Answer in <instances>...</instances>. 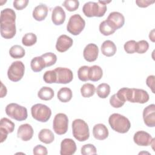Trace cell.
<instances>
[{"instance_id": "obj_5", "label": "cell", "mask_w": 155, "mask_h": 155, "mask_svg": "<svg viewBox=\"0 0 155 155\" xmlns=\"http://www.w3.org/2000/svg\"><path fill=\"white\" fill-rule=\"evenodd\" d=\"M5 113L10 117L18 121L24 120L28 116L27 108L16 103L8 104L5 107Z\"/></svg>"}, {"instance_id": "obj_18", "label": "cell", "mask_w": 155, "mask_h": 155, "mask_svg": "<svg viewBox=\"0 0 155 155\" xmlns=\"http://www.w3.org/2000/svg\"><path fill=\"white\" fill-rule=\"evenodd\" d=\"M73 44V39L66 35H61L57 39L56 43V50L63 53L68 50Z\"/></svg>"}, {"instance_id": "obj_13", "label": "cell", "mask_w": 155, "mask_h": 155, "mask_svg": "<svg viewBox=\"0 0 155 155\" xmlns=\"http://www.w3.org/2000/svg\"><path fill=\"white\" fill-rule=\"evenodd\" d=\"M15 124L7 117H3L0 120L1 143H2L7 137L8 133L14 131Z\"/></svg>"}, {"instance_id": "obj_3", "label": "cell", "mask_w": 155, "mask_h": 155, "mask_svg": "<svg viewBox=\"0 0 155 155\" xmlns=\"http://www.w3.org/2000/svg\"><path fill=\"white\" fill-rule=\"evenodd\" d=\"M108 123L114 131L119 133H127L131 127L129 119L119 113L111 114L108 118Z\"/></svg>"}, {"instance_id": "obj_26", "label": "cell", "mask_w": 155, "mask_h": 155, "mask_svg": "<svg viewBox=\"0 0 155 155\" xmlns=\"http://www.w3.org/2000/svg\"><path fill=\"white\" fill-rule=\"evenodd\" d=\"M57 96L58 99L62 102H69L73 96L72 91L68 87H62L58 92Z\"/></svg>"}, {"instance_id": "obj_33", "label": "cell", "mask_w": 155, "mask_h": 155, "mask_svg": "<svg viewBox=\"0 0 155 155\" xmlns=\"http://www.w3.org/2000/svg\"><path fill=\"white\" fill-rule=\"evenodd\" d=\"M37 42V37L33 33H27L24 35L22 38V43L24 45L30 47L33 45Z\"/></svg>"}, {"instance_id": "obj_23", "label": "cell", "mask_w": 155, "mask_h": 155, "mask_svg": "<svg viewBox=\"0 0 155 155\" xmlns=\"http://www.w3.org/2000/svg\"><path fill=\"white\" fill-rule=\"evenodd\" d=\"M101 49L102 53L107 57L114 56L117 50L115 44L110 40L105 41L102 43Z\"/></svg>"}, {"instance_id": "obj_31", "label": "cell", "mask_w": 155, "mask_h": 155, "mask_svg": "<svg viewBox=\"0 0 155 155\" xmlns=\"http://www.w3.org/2000/svg\"><path fill=\"white\" fill-rule=\"evenodd\" d=\"M110 87L108 84L102 83L97 87L96 91L97 96L100 98L105 99L110 94Z\"/></svg>"}, {"instance_id": "obj_12", "label": "cell", "mask_w": 155, "mask_h": 155, "mask_svg": "<svg viewBox=\"0 0 155 155\" xmlns=\"http://www.w3.org/2000/svg\"><path fill=\"white\" fill-rule=\"evenodd\" d=\"M133 140L136 144L139 146L154 145V139L145 131H138L133 136Z\"/></svg>"}, {"instance_id": "obj_47", "label": "cell", "mask_w": 155, "mask_h": 155, "mask_svg": "<svg viewBox=\"0 0 155 155\" xmlns=\"http://www.w3.org/2000/svg\"><path fill=\"white\" fill-rule=\"evenodd\" d=\"M149 38L151 40L152 42H154V29L152 30L149 35Z\"/></svg>"}, {"instance_id": "obj_2", "label": "cell", "mask_w": 155, "mask_h": 155, "mask_svg": "<svg viewBox=\"0 0 155 155\" xmlns=\"http://www.w3.org/2000/svg\"><path fill=\"white\" fill-rule=\"evenodd\" d=\"M110 2V1H99L97 2L89 1L84 5L82 12L85 16L88 18L102 17L107 11V4Z\"/></svg>"}, {"instance_id": "obj_11", "label": "cell", "mask_w": 155, "mask_h": 155, "mask_svg": "<svg viewBox=\"0 0 155 155\" xmlns=\"http://www.w3.org/2000/svg\"><path fill=\"white\" fill-rule=\"evenodd\" d=\"M54 70L56 74V81L57 84H68L73 78V74L72 71L65 67H57Z\"/></svg>"}, {"instance_id": "obj_10", "label": "cell", "mask_w": 155, "mask_h": 155, "mask_svg": "<svg viewBox=\"0 0 155 155\" xmlns=\"http://www.w3.org/2000/svg\"><path fill=\"white\" fill-rule=\"evenodd\" d=\"M149 99L150 96L147 91L139 88H130L128 101L132 103L145 104Z\"/></svg>"}, {"instance_id": "obj_30", "label": "cell", "mask_w": 155, "mask_h": 155, "mask_svg": "<svg viewBox=\"0 0 155 155\" xmlns=\"http://www.w3.org/2000/svg\"><path fill=\"white\" fill-rule=\"evenodd\" d=\"M95 91V86L90 83H85L81 88V93L84 97H90L93 96Z\"/></svg>"}, {"instance_id": "obj_35", "label": "cell", "mask_w": 155, "mask_h": 155, "mask_svg": "<svg viewBox=\"0 0 155 155\" xmlns=\"http://www.w3.org/2000/svg\"><path fill=\"white\" fill-rule=\"evenodd\" d=\"M90 67L84 65L81 67L78 70V76L79 80L83 82H86L89 80L88 73Z\"/></svg>"}, {"instance_id": "obj_15", "label": "cell", "mask_w": 155, "mask_h": 155, "mask_svg": "<svg viewBox=\"0 0 155 155\" xmlns=\"http://www.w3.org/2000/svg\"><path fill=\"white\" fill-rule=\"evenodd\" d=\"M143 119L145 124L149 127H155V105L150 104L143 111Z\"/></svg>"}, {"instance_id": "obj_38", "label": "cell", "mask_w": 155, "mask_h": 155, "mask_svg": "<svg viewBox=\"0 0 155 155\" xmlns=\"http://www.w3.org/2000/svg\"><path fill=\"white\" fill-rule=\"evenodd\" d=\"M82 155H93L97 153L96 148L93 144L87 143L83 145L81 150Z\"/></svg>"}, {"instance_id": "obj_40", "label": "cell", "mask_w": 155, "mask_h": 155, "mask_svg": "<svg viewBox=\"0 0 155 155\" xmlns=\"http://www.w3.org/2000/svg\"><path fill=\"white\" fill-rule=\"evenodd\" d=\"M136 43L134 40H130L126 42L124 45V50L128 54H133L136 50Z\"/></svg>"}, {"instance_id": "obj_29", "label": "cell", "mask_w": 155, "mask_h": 155, "mask_svg": "<svg viewBox=\"0 0 155 155\" xmlns=\"http://www.w3.org/2000/svg\"><path fill=\"white\" fill-rule=\"evenodd\" d=\"M9 54L12 58L14 59H19L24 57L25 52L22 47L19 45H15L10 48Z\"/></svg>"}, {"instance_id": "obj_8", "label": "cell", "mask_w": 155, "mask_h": 155, "mask_svg": "<svg viewBox=\"0 0 155 155\" xmlns=\"http://www.w3.org/2000/svg\"><path fill=\"white\" fill-rule=\"evenodd\" d=\"M25 72V66L22 61H17L12 63L7 71L8 79L13 82L20 81Z\"/></svg>"}, {"instance_id": "obj_21", "label": "cell", "mask_w": 155, "mask_h": 155, "mask_svg": "<svg viewBox=\"0 0 155 155\" xmlns=\"http://www.w3.org/2000/svg\"><path fill=\"white\" fill-rule=\"evenodd\" d=\"M108 130L103 124H96L93 128V134L95 139L97 140H104L108 136Z\"/></svg>"}, {"instance_id": "obj_1", "label": "cell", "mask_w": 155, "mask_h": 155, "mask_svg": "<svg viewBox=\"0 0 155 155\" xmlns=\"http://www.w3.org/2000/svg\"><path fill=\"white\" fill-rule=\"evenodd\" d=\"M16 13L9 8L3 9L1 12V35L5 39H12L16 33Z\"/></svg>"}, {"instance_id": "obj_22", "label": "cell", "mask_w": 155, "mask_h": 155, "mask_svg": "<svg viewBox=\"0 0 155 155\" xmlns=\"http://www.w3.org/2000/svg\"><path fill=\"white\" fill-rule=\"evenodd\" d=\"M48 7L44 4H40L34 8L33 17L38 21H42L45 19L48 14Z\"/></svg>"}, {"instance_id": "obj_37", "label": "cell", "mask_w": 155, "mask_h": 155, "mask_svg": "<svg viewBox=\"0 0 155 155\" xmlns=\"http://www.w3.org/2000/svg\"><path fill=\"white\" fill-rule=\"evenodd\" d=\"M43 79L47 84L56 83V74L54 70L46 71L43 76Z\"/></svg>"}, {"instance_id": "obj_4", "label": "cell", "mask_w": 155, "mask_h": 155, "mask_svg": "<svg viewBox=\"0 0 155 155\" xmlns=\"http://www.w3.org/2000/svg\"><path fill=\"white\" fill-rule=\"evenodd\" d=\"M72 133L74 137L79 142L87 140L90 136L88 125L81 119H76L73 121Z\"/></svg>"}, {"instance_id": "obj_28", "label": "cell", "mask_w": 155, "mask_h": 155, "mask_svg": "<svg viewBox=\"0 0 155 155\" xmlns=\"http://www.w3.org/2000/svg\"><path fill=\"white\" fill-rule=\"evenodd\" d=\"M30 67L34 72H39L46 67L41 56H37L33 58L30 62Z\"/></svg>"}, {"instance_id": "obj_42", "label": "cell", "mask_w": 155, "mask_h": 155, "mask_svg": "<svg viewBox=\"0 0 155 155\" xmlns=\"http://www.w3.org/2000/svg\"><path fill=\"white\" fill-rule=\"evenodd\" d=\"M33 153L35 155H47L48 151L45 147L42 145H38L33 148Z\"/></svg>"}, {"instance_id": "obj_39", "label": "cell", "mask_w": 155, "mask_h": 155, "mask_svg": "<svg viewBox=\"0 0 155 155\" xmlns=\"http://www.w3.org/2000/svg\"><path fill=\"white\" fill-rule=\"evenodd\" d=\"M149 48V44L145 40H140L136 43V52L139 54H143L145 53Z\"/></svg>"}, {"instance_id": "obj_44", "label": "cell", "mask_w": 155, "mask_h": 155, "mask_svg": "<svg viewBox=\"0 0 155 155\" xmlns=\"http://www.w3.org/2000/svg\"><path fill=\"white\" fill-rule=\"evenodd\" d=\"M154 75L148 76L146 79V84L148 87L151 90L152 92L154 93Z\"/></svg>"}, {"instance_id": "obj_17", "label": "cell", "mask_w": 155, "mask_h": 155, "mask_svg": "<svg viewBox=\"0 0 155 155\" xmlns=\"http://www.w3.org/2000/svg\"><path fill=\"white\" fill-rule=\"evenodd\" d=\"M77 147L75 142L69 138L64 139L61 142V155H71L76 151Z\"/></svg>"}, {"instance_id": "obj_36", "label": "cell", "mask_w": 155, "mask_h": 155, "mask_svg": "<svg viewBox=\"0 0 155 155\" xmlns=\"http://www.w3.org/2000/svg\"><path fill=\"white\" fill-rule=\"evenodd\" d=\"M62 5L69 12L76 10L79 5V2L77 0H65L63 2Z\"/></svg>"}, {"instance_id": "obj_27", "label": "cell", "mask_w": 155, "mask_h": 155, "mask_svg": "<svg viewBox=\"0 0 155 155\" xmlns=\"http://www.w3.org/2000/svg\"><path fill=\"white\" fill-rule=\"evenodd\" d=\"M54 95L53 90L48 87H43L38 92V97L44 101L51 100L54 97Z\"/></svg>"}, {"instance_id": "obj_32", "label": "cell", "mask_w": 155, "mask_h": 155, "mask_svg": "<svg viewBox=\"0 0 155 155\" xmlns=\"http://www.w3.org/2000/svg\"><path fill=\"white\" fill-rule=\"evenodd\" d=\"M99 31L104 36H109L115 32V30L107 20L103 21L99 24Z\"/></svg>"}, {"instance_id": "obj_34", "label": "cell", "mask_w": 155, "mask_h": 155, "mask_svg": "<svg viewBox=\"0 0 155 155\" xmlns=\"http://www.w3.org/2000/svg\"><path fill=\"white\" fill-rule=\"evenodd\" d=\"M45 64V67H50L53 65H54L56 61H57V56L55 54L48 52V53H45L41 56Z\"/></svg>"}, {"instance_id": "obj_41", "label": "cell", "mask_w": 155, "mask_h": 155, "mask_svg": "<svg viewBox=\"0 0 155 155\" xmlns=\"http://www.w3.org/2000/svg\"><path fill=\"white\" fill-rule=\"evenodd\" d=\"M110 105H111L113 107L117 108H120V107H122L124 105L125 102L121 101L117 97V96H116V94H113V95L111 96V97L110 99Z\"/></svg>"}, {"instance_id": "obj_24", "label": "cell", "mask_w": 155, "mask_h": 155, "mask_svg": "<svg viewBox=\"0 0 155 155\" xmlns=\"http://www.w3.org/2000/svg\"><path fill=\"white\" fill-rule=\"evenodd\" d=\"M39 140L46 144L51 143L54 140V135L53 133L49 129H42L38 134Z\"/></svg>"}, {"instance_id": "obj_25", "label": "cell", "mask_w": 155, "mask_h": 155, "mask_svg": "<svg viewBox=\"0 0 155 155\" xmlns=\"http://www.w3.org/2000/svg\"><path fill=\"white\" fill-rule=\"evenodd\" d=\"M103 75V71L101 67L94 65L91 67H90L89 73H88V78L89 80L96 82L100 80Z\"/></svg>"}, {"instance_id": "obj_14", "label": "cell", "mask_w": 155, "mask_h": 155, "mask_svg": "<svg viewBox=\"0 0 155 155\" xmlns=\"http://www.w3.org/2000/svg\"><path fill=\"white\" fill-rule=\"evenodd\" d=\"M106 20L115 30L122 27L125 23V18L124 15L118 12H113L110 13Z\"/></svg>"}, {"instance_id": "obj_9", "label": "cell", "mask_w": 155, "mask_h": 155, "mask_svg": "<svg viewBox=\"0 0 155 155\" xmlns=\"http://www.w3.org/2000/svg\"><path fill=\"white\" fill-rule=\"evenodd\" d=\"M68 127V119L64 113L56 114L53 122V128L54 131L58 135L64 134L67 133Z\"/></svg>"}, {"instance_id": "obj_46", "label": "cell", "mask_w": 155, "mask_h": 155, "mask_svg": "<svg viewBox=\"0 0 155 155\" xmlns=\"http://www.w3.org/2000/svg\"><path fill=\"white\" fill-rule=\"evenodd\" d=\"M1 97H4L7 94V88L1 82Z\"/></svg>"}, {"instance_id": "obj_7", "label": "cell", "mask_w": 155, "mask_h": 155, "mask_svg": "<svg viewBox=\"0 0 155 155\" xmlns=\"http://www.w3.org/2000/svg\"><path fill=\"white\" fill-rule=\"evenodd\" d=\"M85 26V21L79 14H74L69 18L67 25V31L73 35H79Z\"/></svg>"}, {"instance_id": "obj_19", "label": "cell", "mask_w": 155, "mask_h": 155, "mask_svg": "<svg viewBox=\"0 0 155 155\" xmlns=\"http://www.w3.org/2000/svg\"><path fill=\"white\" fill-rule=\"evenodd\" d=\"M33 133L32 127L28 124H24L19 127L17 131V136L24 141H28L32 138Z\"/></svg>"}, {"instance_id": "obj_20", "label": "cell", "mask_w": 155, "mask_h": 155, "mask_svg": "<svg viewBox=\"0 0 155 155\" xmlns=\"http://www.w3.org/2000/svg\"><path fill=\"white\" fill-rule=\"evenodd\" d=\"M65 12L61 6H56L51 14V21L56 25H60L62 24L65 20Z\"/></svg>"}, {"instance_id": "obj_45", "label": "cell", "mask_w": 155, "mask_h": 155, "mask_svg": "<svg viewBox=\"0 0 155 155\" xmlns=\"http://www.w3.org/2000/svg\"><path fill=\"white\" fill-rule=\"evenodd\" d=\"M154 1H148V0H137L136 1V4L139 7L145 8L153 4Z\"/></svg>"}, {"instance_id": "obj_16", "label": "cell", "mask_w": 155, "mask_h": 155, "mask_svg": "<svg viewBox=\"0 0 155 155\" xmlns=\"http://www.w3.org/2000/svg\"><path fill=\"white\" fill-rule=\"evenodd\" d=\"M98 47L93 43H90L87 45L83 51L84 58L90 62L95 61L98 57Z\"/></svg>"}, {"instance_id": "obj_6", "label": "cell", "mask_w": 155, "mask_h": 155, "mask_svg": "<svg viewBox=\"0 0 155 155\" xmlns=\"http://www.w3.org/2000/svg\"><path fill=\"white\" fill-rule=\"evenodd\" d=\"M31 113L35 120L41 122H46L51 117V111L46 105L36 104L31 107Z\"/></svg>"}, {"instance_id": "obj_43", "label": "cell", "mask_w": 155, "mask_h": 155, "mask_svg": "<svg viewBox=\"0 0 155 155\" xmlns=\"http://www.w3.org/2000/svg\"><path fill=\"white\" fill-rule=\"evenodd\" d=\"M28 3V0H15L13 1V7L18 10H21L27 6Z\"/></svg>"}]
</instances>
